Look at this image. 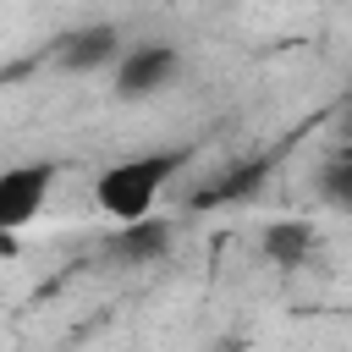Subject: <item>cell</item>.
I'll return each instance as SVG.
<instances>
[{"instance_id": "obj_1", "label": "cell", "mask_w": 352, "mask_h": 352, "mask_svg": "<svg viewBox=\"0 0 352 352\" xmlns=\"http://www.w3.org/2000/svg\"><path fill=\"white\" fill-rule=\"evenodd\" d=\"M187 165V148H148V154H126L116 165H104L94 176V209L116 226H132V220H148L160 192L170 187V176H182Z\"/></svg>"}, {"instance_id": "obj_2", "label": "cell", "mask_w": 352, "mask_h": 352, "mask_svg": "<svg viewBox=\"0 0 352 352\" xmlns=\"http://www.w3.org/2000/svg\"><path fill=\"white\" fill-rule=\"evenodd\" d=\"M176 77H182V50L165 38H138L110 66V94L126 104H143V99H160Z\"/></svg>"}, {"instance_id": "obj_3", "label": "cell", "mask_w": 352, "mask_h": 352, "mask_svg": "<svg viewBox=\"0 0 352 352\" xmlns=\"http://www.w3.org/2000/svg\"><path fill=\"white\" fill-rule=\"evenodd\" d=\"M55 187V160H22L0 170V236H16L38 220Z\"/></svg>"}, {"instance_id": "obj_4", "label": "cell", "mask_w": 352, "mask_h": 352, "mask_svg": "<svg viewBox=\"0 0 352 352\" xmlns=\"http://www.w3.org/2000/svg\"><path fill=\"white\" fill-rule=\"evenodd\" d=\"M121 50L126 44H121V33L110 22H88V28H72V33L55 38V60L66 72H110L121 60Z\"/></svg>"}, {"instance_id": "obj_5", "label": "cell", "mask_w": 352, "mask_h": 352, "mask_svg": "<svg viewBox=\"0 0 352 352\" xmlns=\"http://www.w3.org/2000/svg\"><path fill=\"white\" fill-rule=\"evenodd\" d=\"M264 176H270V154H253V160H236L226 176H214V182H204L187 204L192 209H231V204H248L258 187H264Z\"/></svg>"}, {"instance_id": "obj_6", "label": "cell", "mask_w": 352, "mask_h": 352, "mask_svg": "<svg viewBox=\"0 0 352 352\" xmlns=\"http://www.w3.org/2000/svg\"><path fill=\"white\" fill-rule=\"evenodd\" d=\"M258 248H264V258H270V264H280V270H297V264H308V258H314V248H319V231H314L308 220H264V231H258Z\"/></svg>"}, {"instance_id": "obj_7", "label": "cell", "mask_w": 352, "mask_h": 352, "mask_svg": "<svg viewBox=\"0 0 352 352\" xmlns=\"http://www.w3.org/2000/svg\"><path fill=\"white\" fill-rule=\"evenodd\" d=\"M165 248H170V226L154 214L110 231V258H121V264H154V258H165Z\"/></svg>"}, {"instance_id": "obj_8", "label": "cell", "mask_w": 352, "mask_h": 352, "mask_svg": "<svg viewBox=\"0 0 352 352\" xmlns=\"http://www.w3.org/2000/svg\"><path fill=\"white\" fill-rule=\"evenodd\" d=\"M324 198H330L341 214H352V148H341V154L324 165Z\"/></svg>"}, {"instance_id": "obj_9", "label": "cell", "mask_w": 352, "mask_h": 352, "mask_svg": "<svg viewBox=\"0 0 352 352\" xmlns=\"http://www.w3.org/2000/svg\"><path fill=\"white\" fill-rule=\"evenodd\" d=\"M341 148H352V94H346V104H341Z\"/></svg>"}, {"instance_id": "obj_10", "label": "cell", "mask_w": 352, "mask_h": 352, "mask_svg": "<svg viewBox=\"0 0 352 352\" xmlns=\"http://www.w3.org/2000/svg\"><path fill=\"white\" fill-rule=\"evenodd\" d=\"M22 72H28V60H22V66H0V88H6V82H16Z\"/></svg>"}, {"instance_id": "obj_11", "label": "cell", "mask_w": 352, "mask_h": 352, "mask_svg": "<svg viewBox=\"0 0 352 352\" xmlns=\"http://www.w3.org/2000/svg\"><path fill=\"white\" fill-rule=\"evenodd\" d=\"M214 352H242V341H214Z\"/></svg>"}]
</instances>
